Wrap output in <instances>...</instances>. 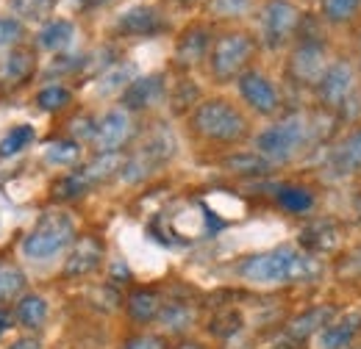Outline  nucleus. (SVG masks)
<instances>
[{
	"label": "nucleus",
	"mask_w": 361,
	"mask_h": 349,
	"mask_svg": "<svg viewBox=\"0 0 361 349\" xmlns=\"http://www.w3.org/2000/svg\"><path fill=\"white\" fill-rule=\"evenodd\" d=\"M189 128L209 144L233 147L250 136V120L242 114L236 103H231L226 97H209L195 106L189 117Z\"/></svg>",
	"instance_id": "f257e3e1"
},
{
	"label": "nucleus",
	"mask_w": 361,
	"mask_h": 349,
	"mask_svg": "<svg viewBox=\"0 0 361 349\" xmlns=\"http://www.w3.org/2000/svg\"><path fill=\"white\" fill-rule=\"evenodd\" d=\"M236 272L247 283H295L312 277L317 266L306 253L295 247H275L242 258Z\"/></svg>",
	"instance_id": "f03ea898"
},
{
	"label": "nucleus",
	"mask_w": 361,
	"mask_h": 349,
	"mask_svg": "<svg viewBox=\"0 0 361 349\" xmlns=\"http://www.w3.org/2000/svg\"><path fill=\"white\" fill-rule=\"evenodd\" d=\"M314 139V125L306 114H286L256 136V153L270 164H289Z\"/></svg>",
	"instance_id": "7ed1b4c3"
},
{
	"label": "nucleus",
	"mask_w": 361,
	"mask_h": 349,
	"mask_svg": "<svg viewBox=\"0 0 361 349\" xmlns=\"http://www.w3.org/2000/svg\"><path fill=\"white\" fill-rule=\"evenodd\" d=\"M259 42L253 34L247 31H226L220 34L212 50H209V72L217 84H231L239 81L247 70H253V58H256Z\"/></svg>",
	"instance_id": "20e7f679"
},
{
	"label": "nucleus",
	"mask_w": 361,
	"mask_h": 349,
	"mask_svg": "<svg viewBox=\"0 0 361 349\" xmlns=\"http://www.w3.org/2000/svg\"><path fill=\"white\" fill-rule=\"evenodd\" d=\"M126 167V156L123 153H97L92 161L75 167L73 172L59 177L53 183V200L59 203H70V200H81L84 194H90L94 186L123 174Z\"/></svg>",
	"instance_id": "39448f33"
},
{
	"label": "nucleus",
	"mask_w": 361,
	"mask_h": 349,
	"mask_svg": "<svg viewBox=\"0 0 361 349\" xmlns=\"http://www.w3.org/2000/svg\"><path fill=\"white\" fill-rule=\"evenodd\" d=\"M317 97H319L322 108H328V111L336 114L339 120H353L361 111L356 70H353L348 61H334V64H328L325 75H322L319 84H317Z\"/></svg>",
	"instance_id": "423d86ee"
},
{
	"label": "nucleus",
	"mask_w": 361,
	"mask_h": 349,
	"mask_svg": "<svg viewBox=\"0 0 361 349\" xmlns=\"http://www.w3.org/2000/svg\"><path fill=\"white\" fill-rule=\"evenodd\" d=\"M75 244V222L67 211H45L34 230L23 239V253L34 261H47Z\"/></svg>",
	"instance_id": "0eeeda50"
},
{
	"label": "nucleus",
	"mask_w": 361,
	"mask_h": 349,
	"mask_svg": "<svg viewBox=\"0 0 361 349\" xmlns=\"http://www.w3.org/2000/svg\"><path fill=\"white\" fill-rule=\"evenodd\" d=\"M259 25H262V42L270 50H278L300 31L303 11L292 0H264L259 8Z\"/></svg>",
	"instance_id": "6e6552de"
},
{
	"label": "nucleus",
	"mask_w": 361,
	"mask_h": 349,
	"mask_svg": "<svg viewBox=\"0 0 361 349\" xmlns=\"http://www.w3.org/2000/svg\"><path fill=\"white\" fill-rule=\"evenodd\" d=\"M173 153H176L173 136L164 131L153 133V136L136 150L134 156L126 158V167H123V174H120V177H123L126 183H139V180L150 177L159 167H164V164L173 158Z\"/></svg>",
	"instance_id": "1a4fd4ad"
},
{
	"label": "nucleus",
	"mask_w": 361,
	"mask_h": 349,
	"mask_svg": "<svg viewBox=\"0 0 361 349\" xmlns=\"http://www.w3.org/2000/svg\"><path fill=\"white\" fill-rule=\"evenodd\" d=\"M136 136L134 114L128 108H111L100 120H94L92 147L97 153H123V147Z\"/></svg>",
	"instance_id": "9d476101"
},
{
	"label": "nucleus",
	"mask_w": 361,
	"mask_h": 349,
	"mask_svg": "<svg viewBox=\"0 0 361 349\" xmlns=\"http://www.w3.org/2000/svg\"><path fill=\"white\" fill-rule=\"evenodd\" d=\"M325 70H328V64H325V44L319 42V37H303L298 42V47L289 53L286 72L300 87L317 89L319 78L325 75Z\"/></svg>",
	"instance_id": "9b49d317"
},
{
	"label": "nucleus",
	"mask_w": 361,
	"mask_h": 349,
	"mask_svg": "<svg viewBox=\"0 0 361 349\" xmlns=\"http://www.w3.org/2000/svg\"><path fill=\"white\" fill-rule=\"evenodd\" d=\"M236 87H239L242 100L247 103V108L256 111L259 117H275V114H278V108H281V94H278L275 84H272L264 72L247 70V72L236 81Z\"/></svg>",
	"instance_id": "f8f14e48"
},
{
	"label": "nucleus",
	"mask_w": 361,
	"mask_h": 349,
	"mask_svg": "<svg viewBox=\"0 0 361 349\" xmlns=\"http://www.w3.org/2000/svg\"><path fill=\"white\" fill-rule=\"evenodd\" d=\"M161 31H167V20L156 6H147V3L126 8L114 23L117 37H156Z\"/></svg>",
	"instance_id": "ddd939ff"
},
{
	"label": "nucleus",
	"mask_w": 361,
	"mask_h": 349,
	"mask_svg": "<svg viewBox=\"0 0 361 349\" xmlns=\"http://www.w3.org/2000/svg\"><path fill=\"white\" fill-rule=\"evenodd\" d=\"M214 44V34L206 23H192L180 31L178 42H176V64L189 70L195 64H200L203 58H209V50Z\"/></svg>",
	"instance_id": "4468645a"
},
{
	"label": "nucleus",
	"mask_w": 361,
	"mask_h": 349,
	"mask_svg": "<svg viewBox=\"0 0 361 349\" xmlns=\"http://www.w3.org/2000/svg\"><path fill=\"white\" fill-rule=\"evenodd\" d=\"M167 91V84H164V75L161 72H153V75H142V78H134V84L120 94L123 100V108H128L131 114L136 111H147L153 106L161 103Z\"/></svg>",
	"instance_id": "2eb2a0df"
},
{
	"label": "nucleus",
	"mask_w": 361,
	"mask_h": 349,
	"mask_svg": "<svg viewBox=\"0 0 361 349\" xmlns=\"http://www.w3.org/2000/svg\"><path fill=\"white\" fill-rule=\"evenodd\" d=\"M106 255V244L97 236H81L73 244V253L64 263V277H87L92 274Z\"/></svg>",
	"instance_id": "dca6fc26"
},
{
	"label": "nucleus",
	"mask_w": 361,
	"mask_h": 349,
	"mask_svg": "<svg viewBox=\"0 0 361 349\" xmlns=\"http://www.w3.org/2000/svg\"><path fill=\"white\" fill-rule=\"evenodd\" d=\"M34 67H37V53L25 44H17L0 61V81H6L11 87H20L34 75Z\"/></svg>",
	"instance_id": "f3484780"
},
{
	"label": "nucleus",
	"mask_w": 361,
	"mask_h": 349,
	"mask_svg": "<svg viewBox=\"0 0 361 349\" xmlns=\"http://www.w3.org/2000/svg\"><path fill=\"white\" fill-rule=\"evenodd\" d=\"M334 174H356L361 172V128L353 133H348L334 150H331V158H328Z\"/></svg>",
	"instance_id": "a211bd4d"
},
{
	"label": "nucleus",
	"mask_w": 361,
	"mask_h": 349,
	"mask_svg": "<svg viewBox=\"0 0 361 349\" xmlns=\"http://www.w3.org/2000/svg\"><path fill=\"white\" fill-rule=\"evenodd\" d=\"M361 333V313L342 316L336 322H331L322 333H319V347L322 349H348L356 336Z\"/></svg>",
	"instance_id": "6ab92c4d"
},
{
	"label": "nucleus",
	"mask_w": 361,
	"mask_h": 349,
	"mask_svg": "<svg viewBox=\"0 0 361 349\" xmlns=\"http://www.w3.org/2000/svg\"><path fill=\"white\" fill-rule=\"evenodd\" d=\"M161 307H164V300H161V294L156 288H136L126 300V310H128L131 322H136V324L159 322Z\"/></svg>",
	"instance_id": "aec40b11"
},
{
	"label": "nucleus",
	"mask_w": 361,
	"mask_h": 349,
	"mask_svg": "<svg viewBox=\"0 0 361 349\" xmlns=\"http://www.w3.org/2000/svg\"><path fill=\"white\" fill-rule=\"evenodd\" d=\"M331 322H334V307L319 305V307L306 310V313H300L298 319H292L289 327H286V333H289L295 341H306V338H312L314 333H322Z\"/></svg>",
	"instance_id": "412c9836"
},
{
	"label": "nucleus",
	"mask_w": 361,
	"mask_h": 349,
	"mask_svg": "<svg viewBox=\"0 0 361 349\" xmlns=\"http://www.w3.org/2000/svg\"><path fill=\"white\" fill-rule=\"evenodd\" d=\"M73 39H75V23L73 20H61V17L47 20L45 25L39 28V34H37V44L42 50H50V53L67 50L73 44Z\"/></svg>",
	"instance_id": "4be33fe9"
},
{
	"label": "nucleus",
	"mask_w": 361,
	"mask_h": 349,
	"mask_svg": "<svg viewBox=\"0 0 361 349\" xmlns=\"http://www.w3.org/2000/svg\"><path fill=\"white\" fill-rule=\"evenodd\" d=\"M275 203L286 211V214H309L314 208V194L306 186H292L283 183L275 189Z\"/></svg>",
	"instance_id": "5701e85b"
},
{
	"label": "nucleus",
	"mask_w": 361,
	"mask_h": 349,
	"mask_svg": "<svg viewBox=\"0 0 361 349\" xmlns=\"http://www.w3.org/2000/svg\"><path fill=\"white\" fill-rule=\"evenodd\" d=\"M14 319L20 327L25 330H39L47 319V303L45 297L39 294H25L17 300V307H14Z\"/></svg>",
	"instance_id": "b1692460"
},
{
	"label": "nucleus",
	"mask_w": 361,
	"mask_h": 349,
	"mask_svg": "<svg viewBox=\"0 0 361 349\" xmlns=\"http://www.w3.org/2000/svg\"><path fill=\"white\" fill-rule=\"evenodd\" d=\"M25 272L14 261H0V305L25 297Z\"/></svg>",
	"instance_id": "393cba45"
},
{
	"label": "nucleus",
	"mask_w": 361,
	"mask_h": 349,
	"mask_svg": "<svg viewBox=\"0 0 361 349\" xmlns=\"http://www.w3.org/2000/svg\"><path fill=\"white\" fill-rule=\"evenodd\" d=\"M134 78H136L134 64H114V67H109V70L100 75V81H97V94H103V97H109V94H123L126 89L134 84Z\"/></svg>",
	"instance_id": "a878e982"
},
{
	"label": "nucleus",
	"mask_w": 361,
	"mask_h": 349,
	"mask_svg": "<svg viewBox=\"0 0 361 349\" xmlns=\"http://www.w3.org/2000/svg\"><path fill=\"white\" fill-rule=\"evenodd\" d=\"M195 319H197V313H195V305H189V303H164L161 307V313H159V322L170 330V333H183V330H189L192 324H195Z\"/></svg>",
	"instance_id": "bb28decb"
},
{
	"label": "nucleus",
	"mask_w": 361,
	"mask_h": 349,
	"mask_svg": "<svg viewBox=\"0 0 361 349\" xmlns=\"http://www.w3.org/2000/svg\"><path fill=\"white\" fill-rule=\"evenodd\" d=\"M223 167L236 174H264L272 164L267 158H262L259 153H233V156L223 158Z\"/></svg>",
	"instance_id": "cd10ccee"
},
{
	"label": "nucleus",
	"mask_w": 361,
	"mask_h": 349,
	"mask_svg": "<svg viewBox=\"0 0 361 349\" xmlns=\"http://www.w3.org/2000/svg\"><path fill=\"white\" fill-rule=\"evenodd\" d=\"M78 158H81V144L73 139L53 141L45 150V161L53 167H73V164H78Z\"/></svg>",
	"instance_id": "c85d7f7f"
},
{
	"label": "nucleus",
	"mask_w": 361,
	"mask_h": 349,
	"mask_svg": "<svg viewBox=\"0 0 361 349\" xmlns=\"http://www.w3.org/2000/svg\"><path fill=\"white\" fill-rule=\"evenodd\" d=\"M253 8V0H209L206 14L212 20H242Z\"/></svg>",
	"instance_id": "c756f323"
},
{
	"label": "nucleus",
	"mask_w": 361,
	"mask_h": 349,
	"mask_svg": "<svg viewBox=\"0 0 361 349\" xmlns=\"http://www.w3.org/2000/svg\"><path fill=\"white\" fill-rule=\"evenodd\" d=\"M11 8L17 14V20H28V23H45L56 8V0H11Z\"/></svg>",
	"instance_id": "7c9ffc66"
},
{
	"label": "nucleus",
	"mask_w": 361,
	"mask_h": 349,
	"mask_svg": "<svg viewBox=\"0 0 361 349\" xmlns=\"http://www.w3.org/2000/svg\"><path fill=\"white\" fill-rule=\"evenodd\" d=\"M37 106L42 108V111H64L67 106H73V91L67 87H61V84H50V87L39 89V94H37Z\"/></svg>",
	"instance_id": "2f4dec72"
},
{
	"label": "nucleus",
	"mask_w": 361,
	"mask_h": 349,
	"mask_svg": "<svg viewBox=\"0 0 361 349\" xmlns=\"http://www.w3.org/2000/svg\"><path fill=\"white\" fill-rule=\"evenodd\" d=\"M361 8V0H322V17L328 23H350Z\"/></svg>",
	"instance_id": "473e14b6"
},
{
	"label": "nucleus",
	"mask_w": 361,
	"mask_h": 349,
	"mask_svg": "<svg viewBox=\"0 0 361 349\" xmlns=\"http://www.w3.org/2000/svg\"><path fill=\"white\" fill-rule=\"evenodd\" d=\"M31 141H34V128H31V125H17V128H11L8 136L0 141V156H3V158L17 156V153H23Z\"/></svg>",
	"instance_id": "72a5a7b5"
},
{
	"label": "nucleus",
	"mask_w": 361,
	"mask_h": 349,
	"mask_svg": "<svg viewBox=\"0 0 361 349\" xmlns=\"http://www.w3.org/2000/svg\"><path fill=\"white\" fill-rule=\"evenodd\" d=\"M239 327H242V316L236 310H223L209 322V333L217 338H228V336L239 333Z\"/></svg>",
	"instance_id": "f704fd0d"
},
{
	"label": "nucleus",
	"mask_w": 361,
	"mask_h": 349,
	"mask_svg": "<svg viewBox=\"0 0 361 349\" xmlns=\"http://www.w3.org/2000/svg\"><path fill=\"white\" fill-rule=\"evenodd\" d=\"M25 37V25L17 17H0V50L3 47H17Z\"/></svg>",
	"instance_id": "c9c22d12"
},
{
	"label": "nucleus",
	"mask_w": 361,
	"mask_h": 349,
	"mask_svg": "<svg viewBox=\"0 0 361 349\" xmlns=\"http://www.w3.org/2000/svg\"><path fill=\"white\" fill-rule=\"evenodd\" d=\"M120 349H167V338L153 336V333H139V336H131L128 341H123Z\"/></svg>",
	"instance_id": "e433bc0d"
},
{
	"label": "nucleus",
	"mask_w": 361,
	"mask_h": 349,
	"mask_svg": "<svg viewBox=\"0 0 361 349\" xmlns=\"http://www.w3.org/2000/svg\"><path fill=\"white\" fill-rule=\"evenodd\" d=\"M348 272H350V274H361V247L348 255Z\"/></svg>",
	"instance_id": "4c0bfd02"
},
{
	"label": "nucleus",
	"mask_w": 361,
	"mask_h": 349,
	"mask_svg": "<svg viewBox=\"0 0 361 349\" xmlns=\"http://www.w3.org/2000/svg\"><path fill=\"white\" fill-rule=\"evenodd\" d=\"M8 349H42V347H39V341H37V338H31V336H28V338H20V341H14V344H11Z\"/></svg>",
	"instance_id": "58836bf2"
},
{
	"label": "nucleus",
	"mask_w": 361,
	"mask_h": 349,
	"mask_svg": "<svg viewBox=\"0 0 361 349\" xmlns=\"http://www.w3.org/2000/svg\"><path fill=\"white\" fill-rule=\"evenodd\" d=\"M8 322H11V316H8V313H6L3 307H0V336L6 333V327H8Z\"/></svg>",
	"instance_id": "ea45409f"
},
{
	"label": "nucleus",
	"mask_w": 361,
	"mask_h": 349,
	"mask_svg": "<svg viewBox=\"0 0 361 349\" xmlns=\"http://www.w3.org/2000/svg\"><path fill=\"white\" fill-rule=\"evenodd\" d=\"M173 349H206L203 344H197V341H180L178 347H173Z\"/></svg>",
	"instance_id": "a19ab883"
},
{
	"label": "nucleus",
	"mask_w": 361,
	"mask_h": 349,
	"mask_svg": "<svg viewBox=\"0 0 361 349\" xmlns=\"http://www.w3.org/2000/svg\"><path fill=\"white\" fill-rule=\"evenodd\" d=\"M75 3H81V6H100V3H106V0H75Z\"/></svg>",
	"instance_id": "79ce46f5"
},
{
	"label": "nucleus",
	"mask_w": 361,
	"mask_h": 349,
	"mask_svg": "<svg viewBox=\"0 0 361 349\" xmlns=\"http://www.w3.org/2000/svg\"><path fill=\"white\" fill-rule=\"evenodd\" d=\"M178 3H183V6H192V3H200V0H178Z\"/></svg>",
	"instance_id": "37998d69"
}]
</instances>
